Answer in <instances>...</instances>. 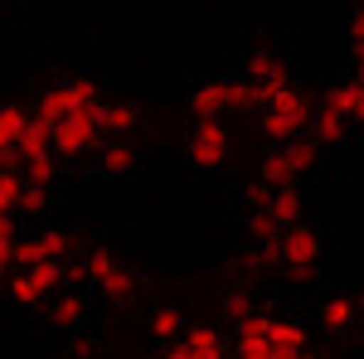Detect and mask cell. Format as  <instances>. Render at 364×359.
<instances>
[{
    "label": "cell",
    "mask_w": 364,
    "mask_h": 359,
    "mask_svg": "<svg viewBox=\"0 0 364 359\" xmlns=\"http://www.w3.org/2000/svg\"><path fill=\"white\" fill-rule=\"evenodd\" d=\"M311 161H316V146L306 141H287L277 151H267V161H262V185L267 190H287L296 175H306Z\"/></svg>",
    "instance_id": "1"
},
{
    "label": "cell",
    "mask_w": 364,
    "mask_h": 359,
    "mask_svg": "<svg viewBox=\"0 0 364 359\" xmlns=\"http://www.w3.org/2000/svg\"><path fill=\"white\" fill-rule=\"evenodd\" d=\"M267 257H272V262H282L287 272L306 277L311 267H316V257H321V238H316L311 228H301V223H291V228L282 233L277 243L267 248Z\"/></svg>",
    "instance_id": "2"
},
{
    "label": "cell",
    "mask_w": 364,
    "mask_h": 359,
    "mask_svg": "<svg viewBox=\"0 0 364 359\" xmlns=\"http://www.w3.org/2000/svg\"><path fill=\"white\" fill-rule=\"evenodd\" d=\"M306 122H311L306 102H301V97H296L291 87H282L277 97H272V107H267V117H262V132H267L272 141H282V146H287V141L296 136V132H301Z\"/></svg>",
    "instance_id": "3"
},
{
    "label": "cell",
    "mask_w": 364,
    "mask_h": 359,
    "mask_svg": "<svg viewBox=\"0 0 364 359\" xmlns=\"http://www.w3.org/2000/svg\"><path fill=\"white\" fill-rule=\"evenodd\" d=\"M97 136H102L97 107H83V112L63 117V122L54 127V151H63V156H83V151H92V146H97Z\"/></svg>",
    "instance_id": "4"
},
{
    "label": "cell",
    "mask_w": 364,
    "mask_h": 359,
    "mask_svg": "<svg viewBox=\"0 0 364 359\" xmlns=\"http://www.w3.org/2000/svg\"><path fill=\"white\" fill-rule=\"evenodd\" d=\"M83 107H97V92H92V83H87V78H73V83L44 92V102H39V122L58 127L63 117H73V112H83Z\"/></svg>",
    "instance_id": "5"
},
{
    "label": "cell",
    "mask_w": 364,
    "mask_h": 359,
    "mask_svg": "<svg viewBox=\"0 0 364 359\" xmlns=\"http://www.w3.org/2000/svg\"><path fill=\"white\" fill-rule=\"evenodd\" d=\"M190 161L195 166H224L228 161V132L219 122H195V132H190Z\"/></svg>",
    "instance_id": "6"
},
{
    "label": "cell",
    "mask_w": 364,
    "mask_h": 359,
    "mask_svg": "<svg viewBox=\"0 0 364 359\" xmlns=\"http://www.w3.org/2000/svg\"><path fill=\"white\" fill-rule=\"evenodd\" d=\"M63 252H68V238H63V233H44V238H34V243H20V248H15V262L39 267V262H58Z\"/></svg>",
    "instance_id": "7"
},
{
    "label": "cell",
    "mask_w": 364,
    "mask_h": 359,
    "mask_svg": "<svg viewBox=\"0 0 364 359\" xmlns=\"http://www.w3.org/2000/svg\"><path fill=\"white\" fill-rule=\"evenodd\" d=\"M190 112H195L199 122H219L228 107V83H209V87H195L190 92Z\"/></svg>",
    "instance_id": "8"
},
{
    "label": "cell",
    "mask_w": 364,
    "mask_h": 359,
    "mask_svg": "<svg viewBox=\"0 0 364 359\" xmlns=\"http://www.w3.org/2000/svg\"><path fill=\"white\" fill-rule=\"evenodd\" d=\"M49 146H54V127L49 122H29L25 141H20V161H49Z\"/></svg>",
    "instance_id": "9"
},
{
    "label": "cell",
    "mask_w": 364,
    "mask_h": 359,
    "mask_svg": "<svg viewBox=\"0 0 364 359\" xmlns=\"http://www.w3.org/2000/svg\"><path fill=\"white\" fill-rule=\"evenodd\" d=\"M296 214H301V199H296V190H291V185H287V190H277L272 199H267V219L277 223L282 233L296 223Z\"/></svg>",
    "instance_id": "10"
},
{
    "label": "cell",
    "mask_w": 364,
    "mask_h": 359,
    "mask_svg": "<svg viewBox=\"0 0 364 359\" xmlns=\"http://www.w3.org/2000/svg\"><path fill=\"white\" fill-rule=\"evenodd\" d=\"M185 350L195 359H224V340L209 331V326H195V331H185Z\"/></svg>",
    "instance_id": "11"
},
{
    "label": "cell",
    "mask_w": 364,
    "mask_h": 359,
    "mask_svg": "<svg viewBox=\"0 0 364 359\" xmlns=\"http://www.w3.org/2000/svg\"><path fill=\"white\" fill-rule=\"evenodd\" d=\"M29 112H20V107H0V141L10 146V151H20V141H25V132H29Z\"/></svg>",
    "instance_id": "12"
},
{
    "label": "cell",
    "mask_w": 364,
    "mask_h": 359,
    "mask_svg": "<svg viewBox=\"0 0 364 359\" xmlns=\"http://www.w3.org/2000/svg\"><path fill=\"white\" fill-rule=\"evenodd\" d=\"M267 340L277 350H306V331L291 326V321H267Z\"/></svg>",
    "instance_id": "13"
},
{
    "label": "cell",
    "mask_w": 364,
    "mask_h": 359,
    "mask_svg": "<svg viewBox=\"0 0 364 359\" xmlns=\"http://www.w3.org/2000/svg\"><path fill=\"white\" fill-rule=\"evenodd\" d=\"M102 166L112 170V175H127V170L136 166V151H132V141H107V146H102Z\"/></svg>",
    "instance_id": "14"
},
{
    "label": "cell",
    "mask_w": 364,
    "mask_h": 359,
    "mask_svg": "<svg viewBox=\"0 0 364 359\" xmlns=\"http://www.w3.org/2000/svg\"><path fill=\"white\" fill-rule=\"evenodd\" d=\"M102 296H107V301H132V296H136V277L127 272V267H117V272L102 282Z\"/></svg>",
    "instance_id": "15"
},
{
    "label": "cell",
    "mask_w": 364,
    "mask_h": 359,
    "mask_svg": "<svg viewBox=\"0 0 364 359\" xmlns=\"http://www.w3.org/2000/svg\"><path fill=\"white\" fill-rule=\"evenodd\" d=\"M97 122H102V132H132L136 127V107H102L97 102Z\"/></svg>",
    "instance_id": "16"
},
{
    "label": "cell",
    "mask_w": 364,
    "mask_h": 359,
    "mask_svg": "<svg viewBox=\"0 0 364 359\" xmlns=\"http://www.w3.org/2000/svg\"><path fill=\"white\" fill-rule=\"evenodd\" d=\"M49 321H54V326H63V331H73V326L83 321V301H78V296H58L54 311H49Z\"/></svg>",
    "instance_id": "17"
},
{
    "label": "cell",
    "mask_w": 364,
    "mask_h": 359,
    "mask_svg": "<svg viewBox=\"0 0 364 359\" xmlns=\"http://www.w3.org/2000/svg\"><path fill=\"white\" fill-rule=\"evenodd\" d=\"M248 73L257 78V83H287V73H282V63H277L272 54H252Z\"/></svg>",
    "instance_id": "18"
},
{
    "label": "cell",
    "mask_w": 364,
    "mask_h": 359,
    "mask_svg": "<svg viewBox=\"0 0 364 359\" xmlns=\"http://www.w3.org/2000/svg\"><path fill=\"white\" fill-rule=\"evenodd\" d=\"M20 194H25V180H20V175H10V170H0V214L20 209Z\"/></svg>",
    "instance_id": "19"
},
{
    "label": "cell",
    "mask_w": 364,
    "mask_h": 359,
    "mask_svg": "<svg viewBox=\"0 0 364 359\" xmlns=\"http://www.w3.org/2000/svg\"><path fill=\"white\" fill-rule=\"evenodd\" d=\"M316 132H321V141H340L345 136V112H336L331 102H326L321 117H316Z\"/></svg>",
    "instance_id": "20"
},
{
    "label": "cell",
    "mask_w": 364,
    "mask_h": 359,
    "mask_svg": "<svg viewBox=\"0 0 364 359\" xmlns=\"http://www.w3.org/2000/svg\"><path fill=\"white\" fill-rule=\"evenodd\" d=\"M151 331H156V340H175V335L185 331V321H180V311H175V306H166V311H156Z\"/></svg>",
    "instance_id": "21"
},
{
    "label": "cell",
    "mask_w": 364,
    "mask_h": 359,
    "mask_svg": "<svg viewBox=\"0 0 364 359\" xmlns=\"http://www.w3.org/2000/svg\"><path fill=\"white\" fill-rule=\"evenodd\" d=\"M321 321H326L331 331H345V326L355 321V306H350V301H326V306H321Z\"/></svg>",
    "instance_id": "22"
},
{
    "label": "cell",
    "mask_w": 364,
    "mask_h": 359,
    "mask_svg": "<svg viewBox=\"0 0 364 359\" xmlns=\"http://www.w3.org/2000/svg\"><path fill=\"white\" fill-rule=\"evenodd\" d=\"M10 296H15V301L20 306H39L44 301V291H39V286H34V277H10Z\"/></svg>",
    "instance_id": "23"
},
{
    "label": "cell",
    "mask_w": 364,
    "mask_h": 359,
    "mask_svg": "<svg viewBox=\"0 0 364 359\" xmlns=\"http://www.w3.org/2000/svg\"><path fill=\"white\" fill-rule=\"evenodd\" d=\"M29 277H34V286L49 296L58 282H63V267H58V262H39V267H29Z\"/></svg>",
    "instance_id": "24"
},
{
    "label": "cell",
    "mask_w": 364,
    "mask_h": 359,
    "mask_svg": "<svg viewBox=\"0 0 364 359\" xmlns=\"http://www.w3.org/2000/svg\"><path fill=\"white\" fill-rule=\"evenodd\" d=\"M112 272H117V262L107 257V252H87V277H92L97 286H102V282H107Z\"/></svg>",
    "instance_id": "25"
},
{
    "label": "cell",
    "mask_w": 364,
    "mask_h": 359,
    "mask_svg": "<svg viewBox=\"0 0 364 359\" xmlns=\"http://www.w3.org/2000/svg\"><path fill=\"white\" fill-rule=\"evenodd\" d=\"M224 311L233 316V321H238V326H243V321L252 316V301H248V291H228V296H224Z\"/></svg>",
    "instance_id": "26"
},
{
    "label": "cell",
    "mask_w": 364,
    "mask_h": 359,
    "mask_svg": "<svg viewBox=\"0 0 364 359\" xmlns=\"http://www.w3.org/2000/svg\"><path fill=\"white\" fill-rule=\"evenodd\" d=\"M20 209H29V214H39V209H44V185H29V180H25V194H20Z\"/></svg>",
    "instance_id": "27"
},
{
    "label": "cell",
    "mask_w": 364,
    "mask_h": 359,
    "mask_svg": "<svg viewBox=\"0 0 364 359\" xmlns=\"http://www.w3.org/2000/svg\"><path fill=\"white\" fill-rule=\"evenodd\" d=\"M345 87H350V117L364 122V78H355V83H345Z\"/></svg>",
    "instance_id": "28"
},
{
    "label": "cell",
    "mask_w": 364,
    "mask_h": 359,
    "mask_svg": "<svg viewBox=\"0 0 364 359\" xmlns=\"http://www.w3.org/2000/svg\"><path fill=\"white\" fill-rule=\"evenodd\" d=\"M54 180V161H29V185H49Z\"/></svg>",
    "instance_id": "29"
},
{
    "label": "cell",
    "mask_w": 364,
    "mask_h": 359,
    "mask_svg": "<svg viewBox=\"0 0 364 359\" xmlns=\"http://www.w3.org/2000/svg\"><path fill=\"white\" fill-rule=\"evenodd\" d=\"M350 34H355V44H360V58H364V10L350 15Z\"/></svg>",
    "instance_id": "30"
},
{
    "label": "cell",
    "mask_w": 364,
    "mask_h": 359,
    "mask_svg": "<svg viewBox=\"0 0 364 359\" xmlns=\"http://www.w3.org/2000/svg\"><path fill=\"white\" fill-rule=\"evenodd\" d=\"M161 359H195V355H190L185 345H175V350H166V355H161Z\"/></svg>",
    "instance_id": "31"
},
{
    "label": "cell",
    "mask_w": 364,
    "mask_h": 359,
    "mask_svg": "<svg viewBox=\"0 0 364 359\" xmlns=\"http://www.w3.org/2000/svg\"><path fill=\"white\" fill-rule=\"evenodd\" d=\"M360 78H364V58H360Z\"/></svg>",
    "instance_id": "32"
},
{
    "label": "cell",
    "mask_w": 364,
    "mask_h": 359,
    "mask_svg": "<svg viewBox=\"0 0 364 359\" xmlns=\"http://www.w3.org/2000/svg\"><path fill=\"white\" fill-rule=\"evenodd\" d=\"M0 272H5V267H0Z\"/></svg>",
    "instance_id": "33"
}]
</instances>
